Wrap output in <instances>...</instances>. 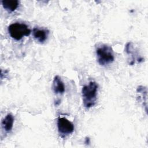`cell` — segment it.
<instances>
[{"instance_id": "1", "label": "cell", "mask_w": 148, "mask_h": 148, "mask_svg": "<svg viewBox=\"0 0 148 148\" xmlns=\"http://www.w3.org/2000/svg\"><path fill=\"white\" fill-rule=\"evenodd\" d=\"M98 85L94 81L84 85L82 90L83 103L84 106L89 109L94 106L97 102Z\"/></svg>"}, {"instance_id": "2", "label": "cell", "mask_w": 148, "mask_h": 148, "mask_svg": "<svg viewBox=\"0 0 148 148\" xmlns=\"http://www.w3.org/2000/svg\"><path fill=\"white\" fill-rule=\"evenodd\" d=\"M96 55L98 64L102 66L109 65L114 60L112 47L105 44H101L97 47Z\"/></svg>"}, {"instance_id": "3", "label": "cell", "mask_w": 148, "mask_h": 148, "mask_svg": "<svg viewBox=\"0 0 148 148\" xmlns=\"http://www.w3.org/2000/svg\"><path fill=\"white\" fill-rule=\"evenodd\" d=\"M8 32L13 39L20 40L24 36H28L30 35L31 29L24 23H14L8 27Z\"/></svg>"}, {"instance_id": "4", "label": "cell", "mask_w": 148, "mask_h": 148, "mask_svg": "<svg viewBox=\"0 0 148 148\" xmlns=\"http://www.w3.org/2000/svg\"><path fill=\"white\" fill-rule=\"evenodd\" d=\"M57 124L58 131L62 138L71 134L74 131L73 123L64 117H58Z\"/></svg>"}, {"instance_id": "5", "label": "cell", "mask_w": 148, "mask_h": 148, "mask_svg": "<svg viewBox=\"0 0 148 148\" xmlns=\"http://www.w3.org/2000/svg\"><path fill=\"white\" fill-rule=\"evenodd\" d=\"M49 31L46 28L35 27L32 31L34 38L39 42L44 43L48 38Z\"/></svg>"}, {"instance_id": "6", "label": "cell", "mask_w": 148, "mask_h": 148, "mask_svg": "<svg viewBox=\"0 0 148 148\" xmlns=\"http://www.w3.org/2000/svg\"><path fill=\"white\" fill-rule=\"evenodd\" d=\"M125 50L126 53L129 55L130 54L132 58V60L130 62V65L134 64L135 61L140 62L144 60V59L140 56H139L138 54L136 53V51L135 50L132 42H128L126 44Z\"/></svg>"}, {"instance_id": "7", "label": "cell", "mask_w": 148, "mask_h": 148, "mask_svg": "<svg viewBox=\"0 0 148 148\" xmlns=\"http://www.w3.org/2000/svg\"><path fill=\"white\" fill-rule=\"evenodd\" d=\"M53 90L54 92L56 94H62L65 91V85L58 75H56L54 77L53 82Z\"/></svg>"}, {"instance_id": "8", "label": "cell", "mask_w": 148, "mask_h": 148, "mask_svg": "<svg viewBox=\"0 0 148 148\" xmlns=\"http://www.w3.org/2000/svg\"><path fill=\"white\" fill-rule=\"evenodd\" d=\"M13 124L14 117L10 113H8L1 122L2 128L6 132H10L12 131L13 127Z\"/></svg>"}, {"instance_id": "9", "label": "cell", "mask_w": 148, "mask_h": 148, "mask_svg": "<svg viewBox=\"0 0 148 148\" xmlns=\"http://www.w3.org/2000/svg\"><path fill=\"white\" fill-rule=\"evenodd\" d=\"M1 2L3 8L9 12L16 10L19 5V2L17 0H2Z\"/></svg>"}]
</instances>
